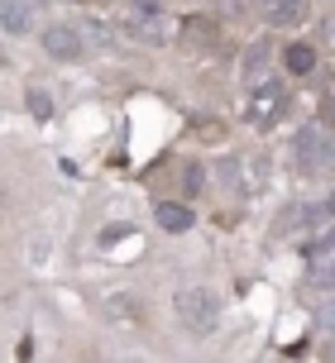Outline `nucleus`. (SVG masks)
Returning <instances> with one entry per match:
<instances>
[{"label": "nucleus", "instance_id": "nucleus-1", "mask_svg": "<svg viewBox=\"0 0 335 363\" xmlns=\"http://www.w3.org/2000/svg\"><path fill=\"white\" fill-rule=\"evenodd\" d=\"M177 315L192 325V335H211L216 320H221V301H216V291H206V287H187L177 296Z\"/></svg>", "mask_w": 335, "mask_h": 363}, {"label": "nucleus", "instance_id": "nucleus-2", "mask_svg": "<svg viewBox=\"0 0 335 363\" xmlns=\"http://www.w3.org/2000/svg\"><path fill=\"white\" fill-rule=\"evenodd\" d=\"M282 101H287V96H282V86H278V82H263V86L254 91V101L244 106V115H249V125L268 129V125H273V120H278Z\"/></svg>", "mask_w": 335, "mask_h": 363}, {"label": "nucleus", "instance_id": "nucleus-3", "mask_svg": "<svg viewBox=\"0 0 335 363\" xmlns=\"http://www.w3.org/2000/svg\"><path fill=\"white\" fill-rule=\"evenodd\" d=\"M297 158H302V167H326V163H335L331 134H326V129H302V134H297Z\"/></svg>", "mask_w": 335, "mask_h": 363}, {"label": "nucleus", "instance_id": "nucleus-4", "mask_svg": "<svg viewBox=\"0 0 335 363\" xmlns=\"http://www.w3.org/2000/svg\"><path fill=\"white\" fill-rule=\"evenodd\" d=\"M38 24V0H0V29L5 34H29Z\"/></svg>", "mask_w": 335, "mask_h": 363}, {"label": "nucleus", "instance_id": "nucleus-5", "mask_svg": "<svg viewBox=\"0 0 335 363\" xmlns=\"http://www.w3.org/2000/svg\"><path fill=\"white\" fill-rule=\"evenodd\" d=\"M43 48H48L53 62H77V57H82V38H77V29H67V24H53V29H43Z\"/></svg>", "mask_w": 335, "mask_h": 363}, {"label": "nucleus", "instance_id": "nucleus-6", "mask_svg": "<svg viewBox=\"0 0 335 363\" xmlns=\"http://www.w3.org/2000/svg\"><path fill=\"white\" fill-rule=\"evenodd\" d=\"M153 216H158V225H163L168 235H187V230H192V211H187V206L158 201V211H153Z\"/></svg>", "mask_w": 335, "mask_h": 363}, {"label": "nucleus", "instance_id": "nucleus-7", "mask_svg": "<svg viewBox=\"0 0 335 363\" xmlns=\"http://www.w3.org/2000/svg\"><path fill=\"white\" fill-rule=\"evenodd\" d=\"M282 62H287V72L307 77L312 67H317V48H312V43H292V48L282 53Z\"/></svg>", "mask_w": 335, "mask_h": 363}, {"label": "nucleus", "instance_id": "nucleus-8", "mask_svg": "<svg viewBox=\"0 0 335 363\" xmlns=\"http://www.w3.org/2000/svg\"><path fill=\"white\" fill-rule=\"evenodd\" d=\"M307 19V0H273V24H302Z\"/></svg>", "mask_w": 335, "mask_h": 363}, {"label": "nucleus", "instance_id": "nucleus-9", "mask_svg": "<svg viewBox=\"0 0 335 363\" xmlns=\"http://www.w3.org/2000/svg\"><path fill=\"white\" fill-rule=\"evenodd\" d=\"M263 57H268V43H254V48H249V62H244V77H249V82L263 72Z\"/></svg>", "mask_w": 335, "mask_h": 363}, {"label": "nucleus", "instance_id": "nucleus-10", "mask_svg": "<svg viewBox=\"0 0 335 363\" xmlns=\"http://www.w3.org/2000/svg\"><path fill=\"white\" fill-rule=\"evenodd\" d=\"M29 101H34V115H38V120H48V96H43V91H29Z\"/></svg>", "mask_w": 335, "mask_h": 363}, {"label": "nucleus", "instance_id": "nucleus-11", "mask_svg": "<svg viewBox=\"0 0 335 363\" xmlns=\"http://www.w3.org/2000/svg\"><path fill=\"white\" fill-rule=\"evenodd\" d=\"M321 330H335V306H326V311H321Z\"/></svg>", "mask_w": 335, "mask_h": 363}, {"label": "nucleus", "instance_id": "nucleus-12", "mask_svg": "<svg viewBox=\"0 0 335 363\" xmlns=\"http://www.w3.org/2000/svg\"><path fill=\"white\" fill-rule=\"evenodd\" d=\"M326 211H331V216H335V191H331V201H326Z\"/></svg>", "mask_w": 335, "mask_h": 363}, {"label": "nucleus", "instance_id": "nucleus-13", "mask_svg": "<svg viewBox=\"0 0 335 363\" xmlns=\"http://www.w3.org/2000/svg\"><path fill=\"white\" fill-rule=\"evenodd\" d=\"M0 62H5V53H0Z\"/></svg>", "mask_w": 335, "mask_h": 363}]
</instances>
